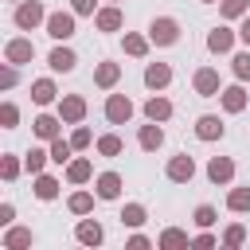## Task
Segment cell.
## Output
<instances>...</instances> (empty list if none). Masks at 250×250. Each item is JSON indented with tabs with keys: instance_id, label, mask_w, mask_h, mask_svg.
I'll use <instances>...</instances> for the list:
<instances>
[{
	"instance_id": "5b68a950",
	"label": "cell",
	"mask_w": 250,
	"mask_h": 250,
	"mask_svg": "<svg viewBox=\"0 0 250 250\" xmlns=\"http://www.w3.org/2000/svg\"><path fill=\"white\" fill-rule=\"evenodd\" d=\"M168 78H172V70H168L164 62H152V66L145 70V82H148L152 90H156V86H168Z\"/></svg>"
},
{
	"instance_id": "836d02e7",
	"label": "cell",
	"mask_w": 250,
	"mask_h": 250,
	"mask_svg": "<svg viewBox=\"0 0 250 250\" xmlns=\"http://www.w3.org/2000/svg\"><path fill=\"white\" fill-rule=\"evenodd\" d=\"M27 242H31L27 230H12V234H8V246H27Z\"/></svg>"
},
{
	"instance_id": "277c9868",
	"label": "cell",
	"mask_w": 250,
	"mask_h": 250,
	"mask_svg": "<svg viewBox=\"0 0 250 250\" xmlns=\"http://www.w3.org/2000/svg\"><path fill=\"white\" fill-rule=\"evenodd\" d=\"M39 20H43V8H39V4H23V8L16 12V23H20V27H35Z\"/></svg>"
},
{
	"instance_id": "7402d4cb",
	"label": "cell",
	"mask_w": 250,
	"mask_h": 250,
	"mask_svg": "<svg viewBox=\"0 0 250 250\" xmlns=\"http://www.w3.org/2000/svg\"><path fill=\"white\" fill-rule=\"evenodd\" d=\"M31 98H35L39 105H47V102L55 98V86H51V82H35V90H31Z\"/></svg>"
},
{
	"instance_id": "5bb4252c",
	"label": "cell",
	"mask_w": 250,
	"mask_h": 250,
	"mask_svg": "<svg viewBox=\"0 0 250 250\" xmlns=\"http://www.w3.org/2000/svg\"><path fill=\"white\" fill-rule=\"evenodd\" d=\"M160 141H164V133H160L156 125H145V129H141V148L152 152V148H160Z\"/></svg>"
},
{
	"instance_id": "44dd1931",
	"label": "cell",
	"mask_w": 250,
	"mask_h": 250,
	"mask_svg": "<svg viewBox=\"0 0 250 250\" xmlns=\"http://www.w3.org/2000/svg\"><path fill=\"white\" fill-rule=\"evenodd\" d=\"M227 203H230V211H246V207H250V188L230 191V199H227Z\"/></svg>"
},
{
	"instance_id": "ba28073f",
	"label": "cell",
	"mask_w": 250,
	"mask_h": 250,
	"mask_svg": "<svg viewBox=\"0 0 250 250\" xmlns=\"http://www.w3.org/2000/svg\"><path fill=\"white\" fill-rule=\"evenodd\" d=\"M230 43H234V35H230L227 27H215V31L207 35V47H211V51H230Z\"/></svg>"
},
{
	"instance_id": "8d00e7d4",
	"label": "cell",
	"mask_w": 250,
	"mask_h": 250,
	"mask_svg": "<svg viewBox=\"0 0 250 250\" xmlns=\"http://www.w3.org/2000/svg\"><path fill=\"white\" fill-rule=\"evenodd\" d=\"M238 242H242V227H230L227 230V246H238Z\"/></svg>"
},
{
	"instance_id": "d6a6232c",
	"label": "cell",
	"mask_w": 250,
	"mask_h": 250,
	"mask_svg": "<svg viewBox=\"0 0 250 250\" xmlns=\"http://www.w3.org/2000/svg\"><path fill=\"white\" fill-rule=\"evenodd\" d=\"M98 148H102L105 156H113V152H121V141H117V137H102V145H98Z\"/></svg>"
},
{
	"instance_id": "d6986e66",
	"label": "cell",
	"mask_w": 250,
	"mask_h": 250,
	"mask_svg": "<svg viewBox=\"0 0 250 250\" xmlns=\"http://www.w3.org/2000/svg\"><path fill=\"white\" fill-rule=\"evenodd\" d=\"M82 113H86V105H82V98H66V102H62V117H66V121H78Z\"/></svg>"
},
{
	"instance_id": "74e56055",
	"label": "cell",
	"mask_w": 250,
	"mask_h": 250,
	"mask_svg": "<svg viewBox=\"0 0 250 250\" xmlns=\"http://www.w3.org/2000/svg\"><path fill=\"white\" fill-rule=\"evenodd\" d=\"M4 125H8V129L16 125V105H4Z\"/></svg>"
},
{
	"instance_id": "cb8c5ba5",
	"label": "cell",
	"mask_w": 250,
	"mask_h": 250,
	"mask_svg": "<svg viewBox=\"0 0 250 250\" xmlns=\"http://www.w3.org/2000/svg\"><path fill=\"white\" fill-rule=\"evenodd\" d=\"M98 82H102V86H113V82H117V66H113V62H102V66H98Z\"/></svg>"
},
{
	"instance_id": "3957f363",
	"label": "cell",
	"mask_w": 250,
	"mask_h": 250,
	"mask_svg": "<svg viewBox=\"0 0 250 250\" xmlns=\"http://www.w3.org/2000/svg\"><path fill=\"white\" fill-rule=\"evenodd\" d=\"M47 31H51L55 39H70V35H74V20L62 16V12H55V16L47 20Z\"/></svg>"
},
{
	"instance_id": "7a4b0ae2",
	"label": "cell",
	"mask_w": 250,
	"mask_h": 250,
	"mask_svg": "<svg viewBox=\"0 0 250 250\" xmlns=\"http://www.w3.org/2000/svg\"><path fill=\"white\" fill-rule=\"evenodd\" d=\"M148 35H152L156 43H176V35H180V27H176V20H152V27H148Z\"/></svg>"
},
{
	"instance_id": "83f0119b",
	"label": "cell",
	"mask_w": 250,
	"mask_h": 250,
	"mask_svg": "<svg viewBox=\"0 0 250 250\" xmlns=\"http://www.w3.org/2000/svg\"><path fill=\"white\" fill-rule=\"evenodd\" d=\"M90 203H94V199H90L86 191H78V195L70 199V211H78V215H82V211H90Z\"/></svg>"
},
{
	"instance_id": "1f68e13d",
	"label": "cell",
	"mask_w": 250,
	"mask_h": 250,
	"mask_svg": "<svg viewBox=\"0 0 250 250\" xmlns=\"http://www.w3.org/2000/svg\"><path fill=\"white\" fill-rule=\"evenodd\" d=\"M125 51H129V55H145V39H141V35H129V39H125Z\"/></svg>"
},
{
	"instance_id": "d590c367",
	"label": "cell",
	"mask_w": 250,
	"mask_h": 250,
	"mask_svg": "<svg viewBox=\"0 0 250 250\" xmlns=\"http://www.w3.org/2000/svg\"><path fill=\"white\" fill-rule=\"evenodd\" d=\"M43 160H47L43 152H35V148L27 152V168H31V172H39V168H43Z\"/></svg>"
},
{
	"instance_id": "7bdbcfd3",
	"label": "cell",
	"mask_w": 250,
	"mask_h": 250,
	"mask_svg": "<svg viewBox=\"0 0 250 250\" xmlns=\"http://www.w3.org/2000/svg\"><path fill=\"white\" fill-rule=\"evenodd\" d=\"M203 4H211V0H203Z\"/></svg>"
},
{
	"instance_id": "30bf717a",
	"label": "cell",
	"mask_w": 250,
	"mask_h": 250,
	"mask_svg": "<svg viewBox=\"0 0 250 250\" xmlns=\"http://www.w3.org/2000/svg\"><path fill=\"white\" fill-rule=\"evenodd\" d=\"M230 172H234V164H230V160H223V156H215V160L207 164V176H211L215 184H219V180H230Z\"/></svg>"
},
{
	"instance_id": "603a6c76",
	"label": "cell",
	"mask_w": 250,
	"mask_h": 250,
	"mask_svg": "<svg viewBox=\"0 0 250 250\" xmlns=\"http://www.w3.org/2000/svg\"><path fill=\"white\" fill-rule=\"evenodd\" d=\"M121 223H129V227H141V223H145V207L129 203V207H125V215H121Z\"/></svg>"
},
{
	"instance_id": "9c48e42d",
	"label": "cell",
	"mask_w": 250,
	"mask_h": 250,
	"mask_svg": "<svg viewBox=\"0 0 250 250\" xmlns=\"http://www.w3.org/2000/svg\"><path fill=\"white\" fill-rule=\"evenodd\" d=\"M195 90H199V94H215V90H219V74H215L211 66L199 70V74H195Z\"/></svg>"
},
{
	"instance_id": "484cf974",
	"label": "cell",
	"mask_w": 250,
	"mask_h": 250,
	"mask_svg": "<svg viewBox=\"0 0 250 250\" xmlns=\"http://www.w3.org/2000/svg\"><path fill=\"white\" fill-rule=\"evenodd\" d=\"M66 156H70V145H66V141H55V145H51V160H59V164H62Z\"/></svg>"
},
{
	"instance_id": "60d3db41",
	"label": "cell",
	"mask_w": 250,
	"mask_h": 250,
	"mask_svg": "<svg viewBox=\"0 0 250 250\" xmlns=\"http://www.w3.org/2000/svg\"><path fill=\"white\" fill-rule=\"evenodd\" d=\"M74 12H94V0H74Z\"/></svg>"
},
{
	"instance_id": "d4e9b609",
	"label": "cell",
	"mask_w": 250,
	"mask_h": 250,
	"mask_svg": "<svg viewBox=\"0 0 250 250\" xmlns=\"http://www.w3.org/2000/svg\"><path fill=\"white\" fill-rule=\"evenodd\" d=\"M35 133L39 137H55V117H39L35 121Z\"/></svg>"
},
{
	"instance_id": "f1b7e54d",
	"label": "cell",
	"mask_w": 250,
	"mask_h": 250,
	"mask_svg": "<svg viewBox=\"0 0 250 250\" xmlns=\"http://www.w3.org/2000/svg\"><path fill=\"white\" fill-rule=\"evenodd\" d=\"M195 223H199V227H211V223H215V207H207V203H203V207L195 211Z\"/></svg>"
},
{
	"instance_id": "ab89813d",
	"label": "cell",
	"mask_w": 250,
	"mask_h": 250,
	"mask_svg": "<svg viewBox=\"0 0 250 250\" xmlns=\"http://www.w3.org/2000/svg\"><path fill=\"white\" fill-rule=\"evenodd\" d=\"M16 172H20V164H16V160H12V156H8V160H4V176H8V180H12V176H16Z\"/></svg>"
},
{
	"instance_id": "e575fe53",
	"label": "cell",
	"mask_w": 250,
	"mask_h": 250,
	"mask_svg": "<svg viewBox=\"0 0 250 250\" xmlns=\"http://www.w3.org/2000/svg\"><path fill=\"white\" fill-rule=\"evenodd\" d=\"M246 8V0H223V16H238Z\"/></svg>"
},
{
	"instance_id": "6da1fadb",
	"label": "cell",
	"mask_w": 250,
	"mask_h": 250,
	"mask_svg": "<svg viewBox=\"0 0 250 250\" xmlns=\"http://www.w3.org/2000/svg\"><path fill=\"white\" fill-rule=\"evenodd\" d=\"M129 113H133V105H129V98H121V94H113V98L105 102V117H109L113 125H121V121H129Z\"/></svg>"
},
{
	"instance_id": "ffe728a7",
	"label": "cell",
	"mask_w": 250,
	"mask_h": 250,
	"mask_svg": "<svg viewBox=\"0 0 250 250\" xmlns=\"http://www.w3.org/2000/svg\"><path fill=\"white\" fill-rule=\"evenodd\" d=\"M55 191H59V184H55L51 176H39V184H35V195H39V199H55Z\"/></svg>"
},
{
	"instance_id": "f35d334b",
	"label": "cell",
	"mask_w": 250,
	"mask_h": 250,
	"mask_svg": "<svg viewBox=\"0 0 250 250\" xmlns=\"http://www.w3.org/2000/svg\"><path fill=\"white\" fill-rule=\"evenodd\" d=\"M70 145H78V148H82V145H90V133H86V129H78V133H74V141H70Z\"/></svg>"
},
{
	"instance_id": "4fadbf2b",
	"label": "cell",
	"mask_w": 250,
	"mask_h": 250,
	"mask_svg": "<svg viewBox=\"0 0 250 250\" xmlns=\"http://www.w3.org/2000/svg\"><path fill=\"white\" fill-rule=\"evenodd\" d=\"M223 105H227L230 113H238V109L246 105V94H242V86H230V90L223 94Z\"/></svg>"
},
{
	"instance_id": "52a82bcc",
	"label": "cell",
	"mask_w": 250,
	"mask_h": 250,
	"mask_svg": "<svg viewBox=\"0 0 250 250\" xmlns=\"http://www.w3.org/2000/svg\"><path fill=\"white\" fill-rule=\"evenodd\" d=\"M191 172H195L191 156H176V160L168 164V176H172V180H191Z\"/></svg>"
},
{
	"instance_id": "b9f144b4",
	"label": "cell",
	"mask_w": 250,
	"mask_h": 250,
	"mask_svg": "<svg viewBox=\"0 0 250 250\" xmlns=\"http://www.w3.org/2000/svg\"><path fill=\"white\" fill-rule=\"evenodd\" d=\"M238 35H242V39H246V43H250V20H246V23H242V31H238Z\"/></svg>"
},
{
	"instance_id": "7c38bea8",
	"label": "cell",
	"mask_w": 250,
	"mask_h": 250,
	"mask_svg": "<svg viewBox=\"0 0 250 250\" xmlns=\"http://www.w3.org/2000/svg\"><path fill=\"white\" fill-rule=\"evenodd\" d=\"M98 27H102V31H117V27H121V12H117V8L98 12Z\"/></svg>"
},
{
	"instance_id": "e0dca14e",
	"label": "cell",
	"mask_w": 250,
	"mask_h": 250,
	"mask_svg": "<svg viewBox=\"0 0 250 250\" xmlns=\"http://www.w3.org/2000/svg\"><path fill=\"white\" fill-rule=\"evenodd\" d=\"M51 66L55 70H74V55L66 47H59V51H51Z\"/></svg>"
},
{
	"instance_id": "4316f807",
	"label": "cell",
	"mask_w": 250,
	"mask_h": 250,
	"mask_svg": "<svg viewBox=\"0 0 250 250\" xmlns=\"http://www.w3.org/2000/svg\"><path fill=\"white\" fill-rule=\"evenodd\" d=\"M86 176H90V164H86V160H74V164H70V180H78V184H82Z\"/></svg>"
},
{
	"instance_id": "4dcf8cb0",
	"label": "cell",
	"mask_w": 250,
	"mask_h": 250,
	"mask_svg": "<svg viewBox=\"0 0 250 250\" xmlns=\"http://www.w3.org/2000/svg\"><path fill=\"white\" fill-rule=\"evenodd\" d=\"M234 74L238 78H250V55H234Z\"/></svg>"
},
{
	"instance_id": "f546056e",
	"label": "cell",
	"mask_w": 250,
	"mask_h": 250,
	"mask_svg": "<svg viewBox=\"0 0 250 250\" xmlns=\"http://www.w3.org/2000/svg\"><path fill=\"white\" fill-rule=\"evenodd\" d=\"M160 242H164V246H184V242H188V234H184V230H164V238H160Z\"/></svg>"
},
{
	"instance_id": "ac0fdd59",
	"label": "cell",
	"mask_w": 250,
	"mask_h": 250,
	"mask_svg": "<svg viewBox=\"0 0 250 250\" xmlns=\"http://www.w3.org/2000/svg\"><path fill=\"white\" fill-rule=\"evenodd\" d=\"M145 113H148V117H152V121H164V117H168V113H172V105H168V102H164V98H152V102H148V105H145Z\"/></svg>"
},
{
	"instance_id": "8fae6325",
	"label": "cell",
	"mask_w": 250,
	"mask_h": 250,
	"mask_svg": "<svg viewBox=\"0 0 250 250\" xmlns=\"http://www.w3.org/2000/svg\"><path fill=\"white\" fill-rule=\"evenodd\" d=\"M117 191H121V180H117L113 172H105V176L98 180V195H102V199H113Z\"/></svg>"
},
{
	"instance_id": "9a60e30c",
	"label": "cell",
	"mask_w": 250,
	"mask_h": 250,
	"mask_svg": "<svg viewBox=\"0 0 250 250\" xmlns=\"http://www.w3.org/2000/svg\"><path fill=\"white\" fill-rule=\"evenodd\" d=\"M78 242L98 246V242H102V227H98V223H82V227H78Z\"/></svg>"
},
{
	"instance_id": "8992f818",
	"label": "cell",
	"mask_w": 250,
	"mask_h": 250,
	"mask_svg": "<svg viewBox=\"0 0 250 250\" xmlns=\"http://www.w3.org/2000/svg\"><path fill=\"white\" fill-rule=\"evenodd\" d=\"M195 133L203 141H215V137H223V125H219V117H199L195 121Z\"/></svg>"
},
{
	"instance_id": "2e32d148",
	"label": "cell",
	"mask_w": 250,
	"mask_h": 250,
	"mask_svg": "<svg viewBox=\"0 0 250 250\" xmlns=\"http://www.w3.org/2000/svg\"><path fill=\"white\" fill-rule=\"evenodd\" d=\"M8 59H12V62H27V59H31V43H27V39H16V43L8 47Z\"/></svg>"
}]
</instances>
